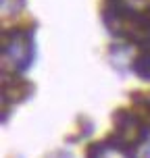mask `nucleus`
<instances>
[{"instance_id": "423d86ee", "label": "nucleus", "mask_w": 150, "mask_h": 158, "mask_svg": "<svg viewBox=\"0 0 150 158\" xmlns=\"http://www.w3.org/2000/svg\"><path fill=\"white\" fill-rule=\"evenodd\" d=\"M148 158H150V150H148Z\"/></svg>"}, {"instance_id": "7ed1b4c3", "label": "nucleus", "mask_w": 150, "mask_h": 158, "mask_svg": "<svg viewBox=\"0 0 150 158\" xmlns=\"http://www.w3.org/2000/svg\"><path fill=\"white\" fill-rule=\"evenodd\" d=\"M4 94V104L8 102V98H11V102H19V100H23L25 96H27V85H25L23 79H11V92H2Z\"/></svg>"}, {"instance_id": "20e7f679", "label": "nucleus", "mask_w": 150, "mask_h": 158, "mask_svg": "<svg viewBox=\"0 0 150 158\" xmlns=\"http://www.w3.org/2000/svg\"><path fill=\"white\" fill-rule=\"evenodd\" d=\"M134 71L138 77L142 79H148L150 81V52H146V54L138 56L134 60Z\"/></svg>"}, {"instance_id": "f257e3e1", "label": "nucleus", "mask_w": 150, "mask_h": 158, "mask_svg": "<svg viewBox=\"0 0 150 158\" xmlns=\"http://www.w3.org/2000/svg\"><path fill=\"white\" fill-rule=\"evenodd\" d=\"M148 137V125H144V118L134 110H119L115 114V129L109 135V148L119 150L123 156L135 158L140 143Z\"/></svg>"}, {"instance_id": "39448f33", "label": "nucleus", "mask_w": 150, "mask_h": 158, "mask_svg": "<svg viewBox=\"0 0 150 158\" xmlns=\"http://www.w3.org/2000/svg\"><path fill=\"white\" fill-rule=\"evenodd\" d=\"M106 150H109V146L94 143V146H90V150H88V158H106Z\"/></svg>"}, {"instance_id": "f03ea898", "label": "nucleus", "mask_w": 150, "mask_h": 158, "mask_svg": "<svg viewBox=\"0 0 150 158\" xmlns=\"http://www.w3.org/2000/svg\"><path fill=\"white\" fill-rule=\"evenodd\" d=\"M2 56L17 71H27L36 58L33 29H13L2 33Z\"/></svg>"}]
</instances>
